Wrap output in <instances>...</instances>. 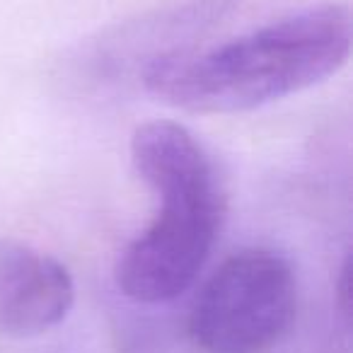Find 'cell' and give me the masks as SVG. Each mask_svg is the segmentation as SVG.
Masks as SVG:
<instances>
[{
	"label": "cell",
	"mask_w": 353,
	"mask_h": 353,
	"mask_svg": "<svg viewBox=\"0 0 353 353\" xmlns=\"http://www.w3.org/2000/svg\"><path fill=\"white\" fill-rule=\"evenodd\" d=\"M346 6H317L206 51H170L143 70L145 90L189 114H240L332 78L351 56Z\"/></svg>",
	"instance_id": "obj_1"
},
{
	"label": "cell",
	"mask_w": 353,
	"mask_h": 353,
	"mask_svg": "<svg viewBox=\"0 0 353 353\" xmlns=\"http://www.w3.org/2000/svg\"><path fill=\"white\" fill-rule=\"evenodd\" d=\"M131 162L162 208L121 252L114 279L133 303H170L192 288L221 237L228 211L223 176L199 138L174 121L138 126Z\"/></svg>",
	"instance_id": "obj_2"
},
{
	"label": "cell",
	"mask_w": 353,
	"mask_h": 353,
	"mask_svg": "<svg viewBox=\"0 0 353 353\" xmlns=\"http://www.w3.org/2000/svg\"><path fill=\"white\" fill-rule=\"evenodd\" d=\"M298 281L271 250H240L201 285L187 332L201 353H264L293 327Z\"/></svg>",
	"instance_id": "obj_3"
},
{
	"label": "cell",
	"mask_w": 353,
	"mask_h": 353,
	"mask_svg": "<svg viewBox=\"0 0 353 353\" xmlns=\"http://www.w3.org/2000/svg\"><path fill=\"white\" fill-rule=\"evenodd\" d=\"M75 303L70 271L51 254L0 237V334L27 339L59 327Z\"/></svg>",
	"instance_id": "obj_4"
}]
</instances>
